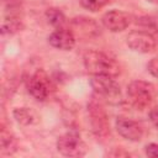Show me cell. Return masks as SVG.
<instances>
[{"mask_svg": "<svg viewBox=\"0 0 158 158\" xmlns=\"http://www.w3.org/2000/svg\"><path fill=\"white\" fill-rule=\"evenodd\" d=\"M46 19L49 25H52L56 30L58 28H64L67 23V17L63 14L62 10L57 7H49L46 10Z\"/></svg>", "mask_w": 158, "mask_h": 158, "instance_id": "cell-13", "label": "cell"}, {"mask_svg": "<svg viewBox=\"0 0 158 158\" xmlns=\"http://www.w3.org/2000/svg\"><path fill=\"white\" fill-rule=\"evenodd\" d=\"M15 120L23 125V126H27V125H31L33 123L35 118H36V115L33 112V110H31L30 107H17L12 112Z\"/></svg>", "mask_w": 158, "mask_h": 158, "instance_id": "cell-15", "label": "cell"}, {"mask_svg": "<svg viewBox=\"0 0 158 158\" xmlns=\"http://www.w3.org/2000/svg\"><path fill=\"white\" fill-rule=\"evenodd\" d=\"M147 1H149V2H152V4H156V5H158V0H147Z\"/></svg>", "mask_w": 158, "mask_h": 158, "instance_id": "cell-21", "label": "cell"}, {"mask_svg": "<svg viewBox=\"0 0 158 158\" xmlns=\"http://www.w3.org/2000/svg\"><path fill=\"white\" fill-rule=\"evenodd\" d=\"M23 28V22L20 15L6 14L2 23H1V33L2 35H15Z\"/></svg>", "mask_w": 158, "mask_h": 158, "instance_id": "cell-11", "label": "cell"}, {"mask_svg": "<svg viewBox=\"0 0 158 158\" xmlns=\"http://www.w3.org/2000/svg\"><path fill=\"white\" fill-rule=\"evenodd\" d=\"M0 147H1V153L6 156H11L17 151V141L10 131H7L5 127L1 128L0 133Z\"/></svg>", "mask_w": 158, "mask_h": 158, "instance_id": "cell-12", "label": "cell"}, {"mask_svg": "<svg viewBox=\"0 0 158 158\" xmlns=\"http://www.w3.org/2000/svg\"><path fill=\"white\" fill-rule=\"evenodd\" d=\"M149 118L152 123L158 128V105H156L151 111H149Z\"/></svg>", "mask_w": 158, "mask_h": 158, "instance_id": "cell-20", "label": "cell"}, {"mask_svg": "<svg viewBox=\"0 0 158 158\" xmlns=\"http://www.w3.org/2000/svg\"><path fill=\"white\" fill-rule=\"evenodd\" d=\"M115 127L120 136L132 142L141 141L144 133V130L141 126V123L128 117H122V116L117 117L115 122Z\"/></svg>", "mask_w": 158, "mask_h": 158, "instance_id": "cell-8", "label": "cell"}, {"mask_svg": "<svg viewBox=\"0 0 158 158\" xmlns=\"http://www.w3.org/2000/svg\"><path fill=\"white\" fill-rule=\"evenodd\" d=\"M88 114L93 133L99 138H105L110 135V123L107 114L101 105V100H91L88 104Z\"/></svg>", "mask_w": 158, "mask_h": 158, "instance_id": "cell-5", "label": "cell"}, {"mask_svg": "<svg viewBox=\"0 0 158 158\" xmlns=\"http://www.w3.org/2000/svg\"><path fill=\"white\" fill-rule=\"evenodd\" d=\"M28 93L38 101H46L53 90V84L43 69H37L27 81Z\"/></svg>", "mask_w": 158, "mask_h": 158, "instance_id": "cell-6", "label": "cell"}, {"mask_svg": "<svg viewBox=\"0 0 158 158\" xmlns=\"http://www.w3.org/2000/svg\"><path fill=\"white\" fill-rule=\"evenodd\" d=\"M109 2L110 0H80V5L85 10H89L91 12H96L104 9Z\"/></svg>", "mask_w": 158, "mask_h": 158, "instance_id": "cell-16", "label": "cell"}, {"mask_svg": "<svg viewBox=\"0 0 158 158\" xmlns=\"http://www.w3.org/2000/svg\"><path fill=\"white\" fill-rule=\"evenodd\" d=\"M73 25L80 30V32H84L85 35H91V33H98L99 32V26L93 19H86V17H79V19H73Z\"/></svg>", "mask_w": 158, "mask_h": 158, "instance_id": "cell-14", "label": "cell"}, {"mask_svg": "<svg viewBox=\"0 0 158 158\" xmlns=\"http://www.w3.org/2000/svg\"><path fill=\"white\" fill-rule=\"evenodd\" d=\"M147 69L154 78H158V57H154L148 62Z\"/></svg>", "mask_w": 158, "mask_h": 158, "instance_id": "cell-18", "label": "cell"}, {"mask_svg": "<svg viewBox=\"0 0 158 158\" xmlns=\"http://www.w3.org/2000/svg\"><path fill=\"white\" fill-rule=\"evenodd\" d=\"M144 152L151 158H158V144L157 143H149L144 147Z\"/></svg>", "mask_w": 158, "mask_h": 158, "instance_id": "cell-19", "label": "cell"}, {"mask_svg": "<svg viewBox=\"0 0 158 158\" xmlns=\"http://www.w3.org/2000/svg\"><path fill=\"white\" fill-rule=\"evenodd\" d=\"M127 46L138 53H151L157 46L156 37L146 31H132L126 37Z\"/></svg>", "mask_w": 158, "mask_h": 158, "instance_id": "cell-7", "label": "cell"}, {"mask_svg": "<svg viewBox=\"0 0 158 158\" xmlns=\"http://www.w3.org/2000/svg\"><path fill=\"white\" fill-rule=\"evenodd\" d=\"M90 85L100 100L109 104H117L121 101V88L114 77L91 75Z\"/></svg>", "mask_w": 158, "mask_h": 158, "instance_id": "cell-3", "label": "cell"}, {"mask_svg": "<svg viewBox=\"0 0 158 158\" xmlns=\"http://www.w3.org/2000/svg\"><path fill=\"white\" fill-rule=\"evenodd\" d=\"M75 41H77V38H75L74 32L67 27L58 28V30L53 31L48 37L49 44L60 51L73 49V47L75 46Z\"/></svg>", "mask_w": 158, "mask_h": 158, "instance_id": "cell-10", "label": "cell"}, {"mask_svg": "<svg viewBox=\"0 0 158 158\" xmlns=\"http://www.w3.org/2000/svg\"><path fill=\"white\" fill-rule=\"evenodd\" d=\"M154 98L156 88L152 83L144 80H133L127 85V99L137 110L149 107Z\"/></svg>", "mask_w": 158, "mask_h": 158, "instance_id": "cell-2", "label": "cell"}, {"mask_svg": "<svg viewBox=\"0 0 158 158\" xmlns=\"http://www.w3.org/2000/svg\"><path fill=\"white\" fill-rule=\"evenodd\" d=\"M101 22L105 26V28H107L111 32H122L130 26L131 16L122 10L114 9L102 15Z\"/></svg>", "mask_w": 158, "mask_h": 158, "instance_id": "cell-9", "label": "cell"}, {"mask_svg": "<svg viewBox=\"0 0 158 158\" xmlns=\"http://www.w3.org/2000/svg\"><path fill=\"white\" fill-rule=\"evenodd\" d=\"M83 63L91 75H109L116 78L121 73L120 64L109 54L101 51L90 49L84 53Z\"/></svg>", "mask_w": 158, "mask_h": 158, "instance_id": "cell-1", "label": "cell"}, {"mask_svg": "<svg viewBox=\"0 0 158 158\" xmlns=\"http://www.w3.org/2000/svg\"><path fill=\"white\" fill-rule=\"evenodd\" d=\"M23 0H2V5L5 7L6 14H14L19 15V10L22 6Z\"/></svg>", "mask_w": 158, "mask_h": 158, "instance_id": "cell-17", "label": "cell"}, {"mask_svg": "<svg viewBox=\"0 0 158 158\" xmlns=\"http://www.w3.org/2000/svg\"><path fill=\"white\" fill-rule=\"evenodd\" d=\"M57 151L69 158H79L86 154V144L77 131H68L57 139Z\"/></svg>", "mask_w": 158, "mask_h": 158, "instance_id": "cell-4", "label": "cell"}]
</instances>
